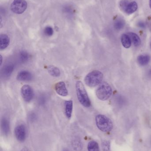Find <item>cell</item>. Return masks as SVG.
I'll list each match as a JSON object with an SVG mask.
<instances>
[{
	"label": "cell",
	"instance_id": "6da1fadb",
	"mask_svg": "<svg viewBox=\"0 0 151 151\" xmlns=\"http://www.w3.org/2000/svg\"><path fill=\"white\" fill-rule=\"evenodd\" d=\"M75 88L79 102L84 107H89L91 105V102L84 84L80 81H78L76 82Z\"/></svg>",
	"mask_w": 151,
	"mask_h": 151
},
{
	"label": "cell",
	"instance_id": "7a4b0ae2",
	"mask_svg": "<svg viewBox=\"0 0 151 151\" xmlns=\"http://www.w3.org/2000/svg\"><path fill=\"white\" fill-rule=\"evenodd\" d=\"M96 124L99 130L103 132H109L113 128V124L111 119L106 116L99 114L96 117Z\"/></svg>",
	"mask_w": 151,
	"mask_h": 151
},
{
	"label": "cell",
	"instance_id": "3957f363",
	"mask_svg": "<svg viewBox=\"0 0 151 151\" xmlns=\"http://www.w3.org/2000/svg\"><path fill=\"white\" fill-rule=\"evenodd\" d=\"M103 77L101 72L94 70L89 73L85 78V83L90 87H94L101 83Z\"/></svg>",
	"mask_w": 151,
	"mask_h": 151
},
{
	"label": "cell",
	"instance_id": "277c9868",
	"mask_svg": "<svg viewBox=\"0 0 151 151\" xmlns=\"http://www.w3.org/2000/svg\"><path fill=\"white\" fill-rule=\"evenodd\" d=\"M112 93L111 87L106 82L101 83L96 90V94L98 99L102 101L107 100L110 98Z\"/></svg>",
	"mask_w": 151,
	"mask_h": 151
},
{
	"label": "cell",
	"instance_id": "5b68a950",
	"mask_svg": "<svg viewBox=\"0 0 151 151\" xmlns=\"http://www.w3.org/2000/svg\"><path fill=\"white\" fill-rule=\"evenodd\" d=\"M27 3L25 0H14L11 6V9L14 13L21 14L26 9Z\"/></svg>",
	"mask_w": 151,
	"mask_h": 151
},
{
	"label": "cell",
	"instance_id": "8992f818",
	"mask_svg": "<svg viewBox=\"0 0 151 151\" xmlns=\"http://www.w3.org/2000/svg\"><path fill=\"white\" fill-rule=\"evenodd\" d=\"M21 94L25 102H30L33 98V91L29 85L26 84L22 86L21 88Z\"/></svg>",
	"mask_w": 151,
	"mask_h": 151
},
{
	"label": "cell",
	"instance_id": "52a82bcc",
	"mask_svg": "<svg viewBox=\"0 0 151 151\" xmlns=\"http://www.w3.org/2000/svg\"><path fill=\"white\" fill-rule=\"evenodd\" d=\"M15 135L18 141L23 142L26 137L27 131L24 125L17 126L15 129Z\"/></svg>",
	"mask_w": 151,
	"mask_h": 151
},
{
	"label": "cell",
	"instance_id": "ba28073f",
	"mask_svg": "<svg viewBox=\"0 0 151 151\" xmlns=\"http://www.w3.org/2000/svg\"><path fill=\"white\" fill-rule=\"evenodd\" d=\"M55 91L59 96H66L68 95V91L64 82L60 81L57 83L55 86Z\"/></svg>",
	"mask_w": 151,
	"mask_h": 151
},
{
	"label": "cell",
	"instance_id": "9c48e42d",
	"mask_svg": "<svg viewBox=\"0 0 151 151\" xmlns=\"http://www.w3.org/2000/svg\"><path fill=\"white\" fill-rule=\"evenodd\" d=\"M18 81H28L33 79L32 73L27 71H22L19 73L17 76Z\"/></svg>",
	"mask_w": 151,
	"mask_h": 151
},
{
	"label": "cell",
	"instance_id": "30bf717a",
	"mask_svg": "<svg viewBox=\"0 0 151 151\" xmlns=\"http://www.w3.org/2000/svg\"><path fill=\"white\" fill-rule=\"evenodd\" d=\"M14 70V65L8 64L4 66L1 71L2 75L4 77H9L11 75Z\"/></svg>",
	"mask_w": 151,
	"mask_h": 151
},
{
	"label": "cell",
	"instance_id": "8fae6325",
	"mask_svg": "<svg viewBox=\"0 0 151 151\" xmlns=\"http://www.w3.org/2000/svg\"><path fill=\"white\" fill-rule=\"evenodd\" d=\"M73 104L72 100H68L65 102V113L67 118L70 119L72 113Z\"/></svg>",
	"mask_w": 151,
	"mask_h": 151
},
{
	"label": "cell",
	"instance_id": "7c38bea8",
	"mask_svg": "<svg viewBox=\"0 0 151 151\" xmlns=\"http://www.w3.org/2000/svg\"><path fill=\"white\" fill-rule=\"evenodd\" d=\"M10 39L6 34H1L0 36V49L1 50L8 47L9 45Z\"/></svg>",
	"mask_w": 151,
	"mask_h": 151
},
{
	"label": "cell",
	"instance_id": "4fadbf2b",
	"mask_svg": "<svg viewBox=\"0 0 151 151\" xmlns=\"http://www.w3.org/2000/svg\"><path fill=\"white\" fill-rule=\"evenodd\" d=\"M1 128L3 133L4 135H7L9 133V122L6 118H3L2 119L1 121Z\"/></svg>",
	"mask_w": 151,
	"mask_h": 151
},
{
	"label": "cell",
	"instance_id": "5bb4252c",
	"mask_svg": "<svg viewBox=\"0 0 151 151\" xmlns=\"http://www.w3.org/2000/svg\"><path fill=\"white\" fill-rule=\"evenodd\" d=\"M72 145L74 150L76 151H81L83 148L82 142L79 138H74L72 141Z\"/></svg>",
	"mask_w": 151,
	"mask_h": 151
},
{
	"label": "cell",
	"instance_id": "9a60e30c",
	"mask_svg": "<svg viewBox=\"0 0 151 151\" xmlns=\"http://www.w3.org/2000/svg\"><path fill=\"white\" fill-rule=\"evenodd\" d=\"M150 60V57L149 55H140L137 58V62L139 65L142 66L147 65Z\"/></svg>",
	"mask_w": 151,
	"mask_h": 151
},
{
	"label": "cell",
	"instance_id": "2e32d148",
	"mask_svg": "<svg viewBox=\"0 0 151 151\" xmlns=\"http://www.w3.org/2000/svg\"><path fill=\"white\" fill-rule=\"evenodd\" d=\"M137 3L135 1H132L129 3L127 6L125 12L127 14H131L136 11L137 9Z\"/></svg>",
	"mask_w": 151,
	"mask_h": 151
},
{
	"label": "cell",
	"instance_id": "e0dca14e",
	"mask_svg": "<svg viewBox=\"0 0 151 151\" xmlns=\"http://www.w3.org/2000/svg\"><path fill=\"white\" fill-rule=\"evenodd\" d=\"M122 45L126 48H129L131 46V40L128 35L123 34L121 37Z\"/></svg>",
	"mask_w": 151,
	"mask_h": 151
},
{
	"label": "cell",
	"instance_id": "ac0fdd59",
	"mask_svg": "<svg viewBox=\"0 0 151 151\" xmlns=\"http://www.w3.org/2000/svg\"><path fill=\"white\" fill-rule=\"evenodd\" d=\"M128 35L130 37L131 41L133 42L135 47H138L141 44V40L139 36L133 32H129Z\"/></svg>",
	"mask_w": 151,
	"mask_h": 151
},
{
	"label": "cell",
	"instance_id": "d6986e66",
	"mask_svg": "<svg viewBox=\"0 0 151 151\" xmlns=\"http://www.w3.org/2000/svg\"><path fill=\"white\" fill-rule=\"evenodd\" d=\"M48 70L49 73L51 76L54 77H58L60 75V70L57 67L53 65L49 66L48 68Z\"/></svg>",
	"mask_w": 151,
	"mask_h": 151
},
{
	"label": "cell",
	"instance_id": "ffe728a7",
	"mask_svg": "<svg viewBox=\"0 0 151 151\" xmlns=\"http://www.w3.org/2000/svg\"><path fill=\"white\" fill-rule=\"evenodd\" d=\"M88 151H100L98 143L95 141H90L87 145Z\"/></svg>",
	"mask_w": 151,
	"mask_h": 151
},
{
	"label": "cell",
	"instance_id": "44dd1931",
	"mask_svg": "<svg viewBox=\"0 0 151 151\" xmlns=\"http://www.w3.org/2000/svg\"><path fill=\"white\" fill-rule=\"evenodd\" d=\"M29 57L30 56H29V54L25 50H21L19 54L20 60L22 63H25L27 61H28Z\"/></svg>",
	"mask_w": 151,
	"mask_h": 151
},
{
	"label": "cell",
	"instance_id": "7402d4cb",
	"mask_svg": "<svg viewBox=\"0 0 151 151\" xmlns=\"http://www.w3.org/2000/svg\"><path fill=\"white\" fill-rule=\"evenodd\" d=\"M125 22L121 19H118L115 21L114 27L115 29L118 30H121L123 28L125 25Z\"/></svg>",
	"mask_w": 151,
	"mask_h": 151
},
{
	"label": "cell",
	"instance_id": "603a6c76",
	"mask_svg": "<svg viewBox=\"0 0 151 151\" xmlns=\"http://www.w3.org/2000/svg\"><path fill=\"white\" fill-rule=\"evenodd\" d=\"M102 147L103 151H110L111 144L109 141L104 140L102 143Z\"/></svg>",
	"mask_w": 151,
	"mask_h": 151
},
{
	"label": "cell",
	"instance_id": "cb8c5ba5",
	"mask_svg": "<svg viewBox=\"0 0 151 151\" xmlns=\"http://www.w3.org/2000/svg\"><path fill=\"white\" fill-rule=\"evenodd\" d=\"M53 30L51 27H45L44 30V33L45 35L48 36H51L53 34Z\"/></svg>",
	"mask_w": 151,
	"mask_h": 151
},
{
	"label": "cell",
	"instance_id": "d4e9b609",
	"mask_svg": "<svg viewBox=\"0 0 151 151\" xmlns=\"http://www.w3.org/2000/svg\"><path fill=\"white\" fill-rule=\"evenodd\" d=\"M129 3V2L127 0L121 1L120 3V6L121 9L125 11V9H126V8L127 6Z\"/></svg>",
	"mask_w": 151,
	"mask_h": 151
},
{
	"label": "cell",
	"instance_id": "484cf974",
	"mask_svg": "<svg viewBox=\"0 0 151 151\" xmlns=\"http://www.w3.org/2000/svg\"><path fill=\"white\" fill-rule=\"evenodd\" d=\"M29 119L31 121H33L35 120V119H36V115L34 114H31L29 115Z\"/></svg>",
	"mask_w": 151,
	"mask_h": 151
},
{
	"label": "cell",
	"instance_id": "4316f807",
	"mask_svg": "<svg viewBox=\"0 0 151 151\" xmlns=\"http://www.w3.org/2000/svg\"><path fill=\"white\" fill-rule=\"evenodd\" d=\"M138 25H139V26L140 27H145V25H144V24L142 23V22H140L139 24H138Z\"/></svg>",
	"mask_w": 151,
	"mask_h": 151
},
{
	"label": "cell",
	"instance_id": "83f0119b",
	"mask_svg": "<svg viewBox=\"0 0 151 151\" xmlns=\"http://www.w3.org/2000/svg\"><path fill=\"white\" fill-rule=\"evenodd\" d=\"M21 151H28V150H27V149L24 148V149H23Z\"/></svg>",
	"mask_w": 151,
	"mask_h": 151
},
{
	"label": "cell",
	"instance_id": "f1b7e54d",
	"mask_svg": "<svg viewBox=\"0 0 151 151\" xmlns=\"http://www.w3.org/2000/svg\"><path fill=\"white\" fill-rule=\"evenodd\" d=\"M1 65L2 63V56H1Z\"/></svg>",
	"mask_w": 151,
	"mask_h": 151
},
{
	"label": "cell",
	"instance_id": "f546056e",
	"mask_svg": "<svg viewBox=\"0 0 151 151\" xmlns=\"http://www.w3.org/2000/svg\"><path fill=\"white\" fill-rule=\"evenodd\" d=\"M149 75L150 76H151V70H150L149 72Z\"/></svg>",
	"mask_w": 151,
	"mask_h": 151
},
{
	"label": "cell",
	"instance_id": "4dcf8cb0",
	"mask_svg": "<svg viewBox=\"0 0 151 151\" xmlns=\"http://www.w3.org/2000/svg\"><path fill=\"white\" fill-rule=\"evenodd\" d=\"M150 6L151 9V0H150Z\"/></svg>",
	"mask_w": 151,
	"mask_h": 151
},
{
	"label": "cell",
	"instance_id": "1f68e13d",
	"mask_svg": "<svg viewBox=\"0 0 151 151\" xmlns=\"http://www.w3.org/2000/svg\"><path fill=\"white\" fill-rule=\"evenodd\" d=\"M64 151H69L67 150H64Z\"/></svg>",
	"mask_w": 151,
	"mask_h": 151
},
{
	"label": "cell",
	"instance_id": "d6a6232c",
	"mask_svg": "<svg viewBox=\"0 0 151 151\" xmlns=\"http://www.w3.org/2000/svg\"><path fill=\"white\" fill-rule=\"evenodd\" d=\"M150 47H151V43H150Z\"/></svg>",
	"mask_w": 151,
	"mask_h": 151
}]
</instances>
